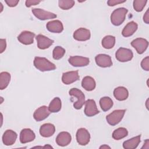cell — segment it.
Returning <instances> with one entry per match:
<instances>
[{
  "label": "cell",
  "mask_w": 149,
  "mask_h": 149,
  "mask_svg": "<svg viewBox=\"0 0 149 149\" xmlns=\"http://www.w3.org/2000/svg\"><path fill=\"white\" fill-rule=\"evenodd\" d=\"M115 44V37L112 36H106L102 40V45L105 49H111Z\"/></svg>",
  "instance_id": "f1b7e54d"
},
{
  "label": "cell",
  "mask_w": 149,
  "mask_h": 149,
  "mask_svg": "<svg viewBox=\"0 0 149 149\" xmlns=\"http://www.w3.org/2000/svg\"><path fill=\"white\" fill-rule=\"evenodd\" d=\"M125 112V109H117L113 111L107 116L106 119L107 122L111 126H115L118 124L122 119Z\"/></svg>",
  "instance_id": "277c9868"
},
{
  "label": "cell",
  "mask_w": 149,
  "mask_h": 149,
  "mask_svg": "<svg viewBox=\"0 0 149 149\" xmlns=\"http://www.w3.org/2000/svg\"><path fill=\"white\" fill-rule=\"evenodd\" d=\"M36 40L37 41V47L41 49H47L54 43V40L42 34L37 35Z\"/></svg>",
  "instance_id": "d6986e66"
},
{
  "label": "cell",
  "mask_w": 149,
  "mask_h": 149,
  "mask_svg": "<svg viewBox=\"0 0 149 149\" xmlns=\"http://www.w3.org/2000/svg\"><path fill=\"white\" fill-rule=\"evenodd\" d=\"M71 135L67 132H62L59 133L56 138V144L58 146L62 147H65L69 144L71 142Z\"/></svg>",
  "instance_id": "ac0fdd59"
},
{
  "label": "cell",
  "mask_w": 149,
  "mask_h": 149,
  "mask_svg": "<svg viewBox=\"0 0 149 149\" xmlns=\"http://www.w3.org/2000/svg\"><path fill=\"white\" fill-rule=\"evenodd\" d=\"M10 80V74L7 72H2L0 74V89L3 90L7 87Z\"/></svg>",
  "instance_id": "4316f807"
},
{
  "label": "cell",
  "mask_w": 149,
  "mask_h": 149,
  "mask_svg": "<svg viewBox=\"0 0 149 149\" xmlns=\"http://www.w3.org/2000/svg\"><path fill=\"white\" fill-rule=\"evenodd\" d=\"M5 2L6 3L8 6L10 7H14L17 5L19 1V0H5Z\"/></svg>",
  "instance_id": "8d00e7d4"
},
{
  "label": "cell",
  "mask_w": 149,
  "mask_h": 149,
  "mask_svg": "<svg viewBox=\"0 0 149 149\" xmlns=\"http://www.w3.org/2000/svg\"><path fill=\"white\" fill-rule=\"evenodd\" d=\"M111 148V147H110L109 146H107V145H103V146H101L100 147V148Z\"/></svg>",
  "instance_id": "ab89813d"
},
{
  "label": "cell",
  "mask_w": 149,
  "mask_h": 149,
  "mask_svg": "<svg viewBox=\"0 0 149 149\" xmlns=\"http://www.w3.org/2000/svg\"><path fill=\"white\" fill-rule=\"evenodd\" d=\"M148 100H147V101H146V107H147V108L148 109V106H147V104H148Z\"/></svg>",
  "instance_id": "b9f144b4"
},
{
  "label": "cell",
  "mask_w": 149,
  "mask_h": 149,
  "mask_svg": "<svg viewBox=\"0 0 149 149\" xmlns=\"http://www.w3.org/2000/svg\"><path fill=\"white\" fill-rule=\"evenodd\" d=\"M52 148L51 146H48V145H46V146H45L44 147H43V148Z\"/></svg>",
  "instance_id": "60d3db41"
},
{
  "label": "cell",
  "mask_w": 149,
  "mask_h": 149,
  "mask_svg": "<svg viewBox=\"0 0 149 149\" xmlns=\"http://www.w3.org/2000/svg\"><path fill=\"white\" fill-rule=\"evenodd\" d=\"M34 37V33L29 31H23L18 36L17 40L24 45H30L33 43Z\"/></svg>",
  "instance_id": "9a60e30c"
},
{
  "label": "cell",
  "mask_w": 149,
  "mask_h": 149,
  "mask_svg": "<svg viewBox=\"0 0 149 149\" xmlns=\"http://www.w3.org/2000/svg\"><path fill=\"white\" fill-rule=\"evenodd\" d=\"M115 56L118 61L125 62H128L132 59L133 54L130 49L121 47L119 48L116 52Z\"/></svg>",
  "instance_id": "5b68a950"
},
{
  "label": "cell",
  "mask_w": 149,
  "mask_h": 149,
  "mask_svg": "<svg viewBox=\"0 0 149 149\" xmlns=\"http://www.w3.org/2000/svg\"><path fill=\"white\" fill-rule=\"evenodd\" d=\"M113 95L117 100L124 101L127 98L129 92L125 87H118L113 90Z\"/></svg>",
  "instance_id": "603a6c76"
},
{
  "label": "cell",
  "mask_w": 149,
  "mask_h": 149,
  "mask_svg": "<svg viewBox=\"0 0 149 149\" xmlns=\"http://www.w3.org/2000/svg\"><path fill=\"white\" fill-rule=\"evenodd\" d=\"M128 10L125 8H119L113 11L111 15V22L114 26H119L124 21Z\"/></svg>",
  "instance_id": "7a4b0ae2"
},
{
  "label": "cell",
  "mask_w": 149,
  "mask_h": 149,
  "mask_svg": "<svg viewBox=\"0 0 149 149\" xmlns=\"http://www.w3.org/2000/svg\"><path fill=\"white\" fill-rule=\"evenodd\" d=\"M46 27L49 31L55 33H60L63 30V26L62 22L58 20L48 22L47 23Z\"/></svg>",
  "instance_id": "ffe728a7"
},
{
  "label": "cell",
  "mask_w": 149,
  "mask_h": 149,
  "mask_svg": "<svg viewBox=\"0 0 149 149\" xmlns=\"http://www.w3.org/2000/svg\"><path fill=\"white\" fill-rule=\"evenodd\" d=\"M79 79L78 71H70L63 73L62 76V81L65 84H70Z\"/></svg>",
  "instance_id": "e0dca14e"
},
{
  "label": "cell",
  "mask_w": 149,
  "mask_h": 149,
  "mask_svg": "<svg viewBox=\"0 0 149 149\" xmlns=\"http://www.w3.org/2000/svg\"><path fill=\"white\" fill-rule=\"evenodd\" d=\"M16 133L12 130H6L2 136V142L5 146L13 145L17 139Z\"/></svg>",
  "instance_id": "2e32d148"
},
{
  "label": "cell",
  "mask_w": 149,
  "mask_h": 149,
  "mask_svg": "<svg viewBox=\"0 0 149 149\" xmlns=\"http://www.w3.org/2000/svg\"><path fill=\"white\" fill-rule=\"evenodd\" d=\"M100 105L104 111H107L113 106V101L108 97H102L100 100Z\"/></svg>",
  "instance_id": "83f0119b"
},
{
  "label": "cell",
  "mask_w": 149,
  "mask_h": 149,
  "mask_svg": "<svg viewBox=\"0 0 149 149\" xmlns=\"http://www.w3.org/2000/svg\"><path fill=\"white\" fill-rule=\"evenodd\" d=\"M143 21L146 23H149V9H148L143 16Z\"/></svg>",
  "instance_id": "f35d334b"
},
{
  "label": "cell",
  "mask_w": 149,
  "mask_h": 149,
  "mask_svg": "<svg viewBox=\"0 0 149 149\" xmlns=\"http://www.w3.org/2000/svg\"><path fill=\"white\" fill-rule=\"evenodd\" d=\"M41 2L40 1H36V0H27L26 1V6L28 8L33 6L36 5Z\"/></svg>",
  "instance_id": "d590c367"
},
{
  "label": "cell",
  "mask_w": 149,
  "mask_h": 149,
  "mask_svg": "<svg viewBox=\"0 0 149 149\" xmlns=\"http://www.w3.org/2000/svg\"><path fill=\"white\" fill-rule=\"evenodd\" d=\"M69 63L74 67H83L86 66L89 64L90 59L88 58L80 56H70L68 59Z\"/></svg>",
  "instance_id": "30bf717a"
},
{
  "label": "cell",
  "mask_w": 149,
  "mask_h": 149,
  "mask_svg": "<svg viewBox=\"0 0 149 149\" xmlns=\"http://www.w3.org/2000/svg\"><path fill=\"white\" fill-rule=\"evenodd\" d=\"M99 113L95 102L94 100L89 99L85 102L84 113L88 117L93 116Z\"/></svg>",
  "instance_id": "9c48e42d"
},
{
  "label": "cell",
  "mask_w": 149,
  "mask_h": 149,
  "mask_svg": "<svg viewBox=\"0 0 149 149\" xmlns=\"http://www.w3.org/2000/svg\"><path fill=\"white\" fill-rule=\"evenodd\" d=\"M55 132V127L53 124L47 123L43 124L40 128V133L44 137L52 136Z\"/></svg>",
  "instance_id": "44dd1931"
},
{
  "label": "cell",
  "mask_w": 149,
  "mask_h": 149,
  "mask_svg": "<svg viewBox=\"0 0 149 149\" xmlns=\"http://www.w3.org/2000/svg\"><path fill=\"white\" fill-rule=\"evenodd\" d=\"M36 138V135L34 132L30 129H23L20 133V141L22 144L31 142Z\"/></svg>",
  "instance_id": "4fadbf2b"
},
{
  "label": "cell",
  "mask_w": 149,
  "mask_h": 149,
  "mask_svg": "<svg viewBox=\"0 0 149 149\" xmlns=\"http://www.w3.org/2000/svg\"><path fill=\"white\" fill-rule=\"evenodd\" d=\"M140 135H138L130 139L126 140L123 143V147L125 149L136 148L140 142Z\"/></svg>",
  "instance_id": "d4e9b609"
},
{
  "label": "cell",
  "mask_w": 149,
  "mask_h": 149,
  "mask_svg": "<svg viewBox=\"0 0 149 149\" xmlns=\"http://www.w3.org/2000/svg\"><path fill=\"white\" fill-rule=\"evenodd\" d=\"M33 63L36 68L41 72L54 70L56 69L55 65L44 57L36 56Z\"/></svg>",
  "instance_id": "6da1fadb"
},
{
  "label": "cell",
  "mask_w": 149,
  "mask_h": 149,
  "mask_svg": "<svg viewBox=\"0 0 149 149\" xmlns=\"http://www.w3.org/2000/svg\"><path fill=\"white\" fill-rule=\"evenodd\" d=\"M126 2V1H121V0H109L107 1V4L109 6H113L122 3Z\"/></svg>",
  "instance_id": "e575fe53"
},
{
  "label": "cell",
  "mask_w": 149,
  "mask_h": 149,
  "mask_svg": "<svg viewBox=\"0 0 149 149\" xmlns=\"http://www.w3.org/2000/svg\"><path fill=\"white\" fill-rule=\"evenodd\" d=\"M32 12L33 15L39 20H45L48 19H54L56 17V15L48 12L46 11L44 9H40V8H34L32 9Z\"/></svg>",
  "instance_id": "ba28073f"
},
{
  "label": "cell",
  "mask_w": 149,
  "mask_h": 149,
  "mask_svg": "<svg viewBox=\"0 0 149 149\" xmlns=\"http://www.w3.org/2000/svg\"><path fill=\"white\" fill-rule=\"evenodd\" d=\"M147 1L146 0H135L133 1V8L138 12H141L146 6Z\"/></svg>",
  "instance_id": "d6a6232c"
},
{
  "label": "cell",
  "mask_w": 149,
  "mask_h": 149,
  "mask_svg": "<svg viewBox=\"0 0 149 149\" xmlns=\"http://www.w3.org/2000/svg\"><path fill=\"white\" fill-rule=\"evenodd\" d=\"M76 140L79 144L85 146L87 144L90 140V134L85 128H80L76 132Z\"/></svg>",
  "instance_id": "8992f818"
},
{
  "label": "cell",
  "mask_w": 149,
  "mask_h": 149,
  "mask_svg": "<svg viewBox=\"0 0 149 149\" xmlns=\"http://www.w3.org/2000/svg\"><path fill=\"white\" fill-rule=\"evenodd\" d=\"M96 64L101 68H108L112 65L110 56L106 54H98L95 58Z\"/></svg>",
  "instance_id": "8fae6325"
},
{
  "label": "cell",
  "mask_w": 149,
  "mask_h": 149,
  "mask_svg": "<svg viewBox=\"0 0 149 149\" xmlns=\"http://www.w3.org/2000/svg\"><path fill=\"white\" fill-rule=\"evenodd\" d=\"M95 81L94 79L91 76L84 77L81 81V86L86 90L91 91L95 88Z\"/></svg>",
  "instance_id": "cb8c5ba5"
},
{
  "label": "cell",
  "mask_w": 149,
  "mask_h": 149,
  "mask_svg": "<svg viewBox=\"0 0 149 149\" xmlns=\"http://www.w3.org/2000/svg\"><path fill=\"white\" fill-rule=\"evenodd\" d=\"M65 54V49L60 47V46H56L54 48L52 52V56L53 58L55 60H59L61 58H62L63 55Z\"/></svg>",
  "instance_id": "4dcf8cb0"
},
{
  "label": "cell",
  "mask_w": 149,
  "mask_h": 149,
  "mask_svg": "<svg viewBox=\"0 0 149 149\" xmlns=\"http://www.w3.org/2000/svg\"><path fill=\"white\" fill-rule=\"evenodd\" d=\"M73 37L77 41H84L90 38L91 33L90 30L87 29L80 28L74 32Z\"/></svg>",
  "instance_id": "5bb4252c"
},
{
  "label": "cell",
  "mask_w": 149,
  "mask_h": 149,
  "mask_svg": "<svg viewBox=\"0 0 149 149\" xmlns=\"http://www.w3.org/2000/svg\"><path fill=\"white\" fill-rule=\"evenodd\" d=\"M128 134V132L127 129L125 127H119L115 129L112 133V137L115 140H120Z\"/></svg>",
  "instance_id": "f546056e"
},
{
  "label": "cell",
  "mask_w": 149,
  "mask_h": 149,
  "mask_svg": "<svg viewBox=\"0 0 149 149\" xmlns=\"http://www.w3.org/2000/svg\"><path fill=\"white\" fill-rule=\"evenodd\" d=\"M59 7L63 10H68L72 8L74 5L73 0H60L58 1Z\"/></svg>",
  "instance_id": "1f68e13d"
},
{
  "label": "cell",
  "mask_w": 149,
  "mask_h": 149,
  "mask_svg": "<svg viewBox=\"0 0 149 149\" xmlns=\"http://www.w3.org/2000/svg\"><path fill=\"white\" fill-rule=\"evenodd\" d=\"M137 28L138 25L136 22L133 21L130 22L123 28L122 31V34L125 37H130L135 33Z\"/></svg>",
  "instance_id": "7402d4cb"
},
{
  "label": "cell",
  "mask_w": 149,
  "mask_h": 149,
  "mask_svg": "<svg viewBox=\"0 0 149 149\" xmlns=\"http://www.w3.org/2000/svg\"><path fill=\"white\" fill-rule=\"evenodd\" d=\"M69 95L77 98V101L74 103L73 107L76 109H81L85 104V96L84 93L79 89L73 88L69 90Z\"/></svg>",
  "instance_id": "3957f363"
},
{
  "label": "cell",
  "mask_w": 149,
  "mask_h": 149,
  "mask_svg": "<svg viewBox=\"0 0 149 149\" xmlns=\"http://www.w3.org/2000/svg\"><path fill=\"white\" fill-rule=\"evenodd\" d=\"M141 66L144 70H146V71L149 70V57L148 56H146L142 60L141 62Z\"/></svg>",
  "instance_id": "836d02e7"
},
{
  "label": "cell",
  "mask_w": 149,
  "mask_h": 149,
  "mask_svg": "<svg viewBox=\"0 0 149 149\" xmlns=\"http://www.w3.org/2000/svg\"><path fill=\"white\" fill-rule=\"evenodd\" d=\"M131 45L135 48L138 54H142L147 49L148 46V42L144 38H137L132 41Z\"/></svg>",
  "instance_id": "52a82bcc"
},
{
  "label": "cell",
  "mask_w": 149,
  "mask_h": 149,
  "mask_svg": "<svg viewBox=\"0 0 149 149\" xmlns=\"http://www.w3.org/2000/svg\"><path fill=\"white\" fill-rule=\"evenodd\" d=\"M62 107V103L61 100L59 97H55L50 102L48 109L51 112L55 113L59 112Z\"/></svg>",
  "instance_id": "484cf974"
},
{
  "label": "cell",
  "mask_w": 149,
  "mask_h": 149,
  "mask_svg": "<svg viewBox=\"0 0 149 149\" xmlns=\"http://www.w3.org/2000/svg\"><path fill=\"white\" fill-rule=\"evenodd\" d=\"M0 52L2 53L6 48V42L5 39H1L0 40Z\"/></svg>",
  "instance_id": "74e56055"
},
{
  "label": "cell",
  "mask_w": 149,
  "mask_h": 149,
  "mask_svg": "<svg viewBox=\"0 0 149 149\" xmlns=\"http://www.w3.org/2000/svg\"><path fill=\"white\" fill-rule=\"evenodd\" d=\"M51 112L49 111L48 107L47 106H41L37 108L33 113L34 119L37 121H42L46 119L50 114Z\"/></svg>",
  "instance_id": "7c38bea8"
}]
</instances>
